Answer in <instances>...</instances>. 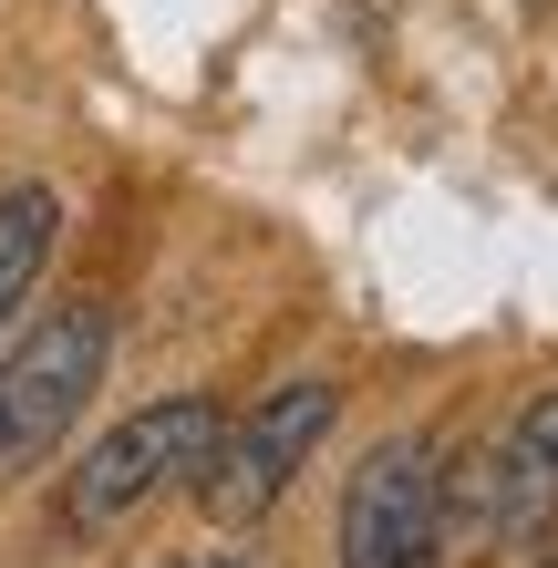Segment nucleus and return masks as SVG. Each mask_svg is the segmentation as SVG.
Returning <instances> with one entry per match:
<instances>
[{
    "label": "nucleus",
    "mask_w": 558,
    "mask_h": 568,
    "mask_svg": "<svg viewBox=\"0 0 558 568\" xmlns=\"http://www.w3.org/2000/svg\"><path fill=\"white\" fill-rule=\"evenodd\" d=\"M217 404L207 393H166V404H145V414H124L114 434H93V445L62 465V538H114L124 517H145L166 486H186L196 465H207L217 445Z\"/></svg>",
    "instance_id": "1"
},
{
    "label": "nucleus",
    "mask_w": 558,
    "mask_h": 568,
    "mask_svg": "<svg viewBox=\"0 0 558 568\" xmlns=\"http://www.w3.org/2000/svg\"><path fill=\"white\" fill-rule=\"evenodd\" d=\"M342 568H435L445 548V465L424 434H383L342 486Z\"/></svg>",
    "instance_id": "4"
},
{
    "label": "nucleus",
    "mask_w": 558,
    "mask_h": 568,
    "mask_svg": "<svg viewBox=\"0 0 558 568\" xmlns=\"http://www.w3.org/2000/svg\"><path fill=\"white\" fill-rule=\"evenodd\" d=\"M104 362H114V311L104 300H52L0 352V476H31L42 455H62V434L83 424L93 383H104Z\"/></svg>",
    "instance_id": "2"
},
{
    "label": "nucleus",
    "mask_w": 558,
    "mask_h": 568,
    "mask_svg": "<svg viewBox=\"0 0 558 568\" xmlns=\"http://www.w3.org/2000/svg\"><path fill=\"white\" fill-rule=\"evenodd\" d=\"M497 465V538H548L558 527V393H528L517 424L486 445Z\"/></svg>",
    "instance_id": "5"
},
{
    "label": "nucleus",
    "mask_w": 558,
    "mask_h": 568,
    "mask_svg": "<svg viewBox=\"0 0 558 568\" xmlns=\"http://www.w3.org/2000/svg\"><path fill=\"white\" fill-rule=\"evenodd\" d=\"M548 568H558V558H548Z\"/></svg>",
    "instance_id": "8"
},
{
    "label": "nucleus",
    "mask_w": 558,
    "mask_h": 568,
    "mask_svg": "<svg viewBox=\"0 0 558 568\" xmlns=\"http://www.w3.org/2000/svg\"><path fill=\"white\" fill-rule=\"evenodd\" d=\"M52 239H62V186H42V176L0 186V331L31 311V290L52 270Z\"/></svg>",
    "instance_id": "6"
},
{
    "label": "nucleus",
    "mask_w": 558,
    "mask_h": 568,
    "mask_svg": "<svg viewBox=\"0 0 558 568\" xmlns=\"http://www.w3.org/2000/svg\"><path fill=\"white\" fill-rule=\"evenodd\" d=\"M332 424H342V383L332 373H301V383H280L258 414L217 424L207 465L186 476L196 517H207V527H258L290 486H301V465L321 455V434H332Z\"/></svg>",
    "instance_id": "3"
},
{
    "label": "nucleus",
    "mask_w": 558,
    "mask_h": 568,
    "mask_svg": "<svg viewBox=\"0 0 558 568\" xmlns=\"http://www.w3.org/2000/svg\"><path fill=\"white\" fill-rule=\"evenodd\" d=\"M176 568H248V558H239V548H217V558H176Z\"/></svg>",
    "instance_id": "7"
}]
</instances>
